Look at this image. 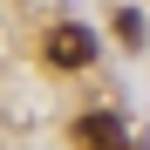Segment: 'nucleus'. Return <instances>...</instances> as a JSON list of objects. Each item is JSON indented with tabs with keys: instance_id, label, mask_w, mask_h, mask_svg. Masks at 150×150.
Wrapping results in <instances>:
<instances>
[{
	"instance_id": "1",
	"label": "nucleus",
	"mask_w": 150,
	"mask_h": 150,
	"mask_svg": "<svg viewBox=\"0 0 150 150\" xmlns=\"http://www.w3.org/2000/svg\"><path fill=\"white\" fill-rule=\"evenodd\" d=\"M68 143L75 150H130V130H123L116 109H89V116L68 123Z\"/></svg>"
},
{
	"instance_id": "2",
	"label": "nucleus",
	"mask_w": 150,
	"mask_h": 150,
	"mask_svg": "<svg viewBox=\"0 0 150 150\" xmlns=\"http://www.w3.org/2000/svg\"><path fill=\"white\" fill-rule=\"evenodd\" d=\"M48 62H55V68H89V62H96V34L75 28V21L55 28V34H48Z\"/></svg>"
},
{
	"instance_id": "3",
	"label": "nucleus",
	"mask_w": 150,
	"mask_h": 150,
	"mask_svg": "<svg viewBox=\"0 0 150 150\" xmlns=\"http://www.w3.org/2000/svg\"><path fill=\"white\" fill-rule=\"evenodd\" d=\"M116 34H123V41H137V34H143V14H130V7H123V14H116Z\"/></svg>"
}]
</instances>
